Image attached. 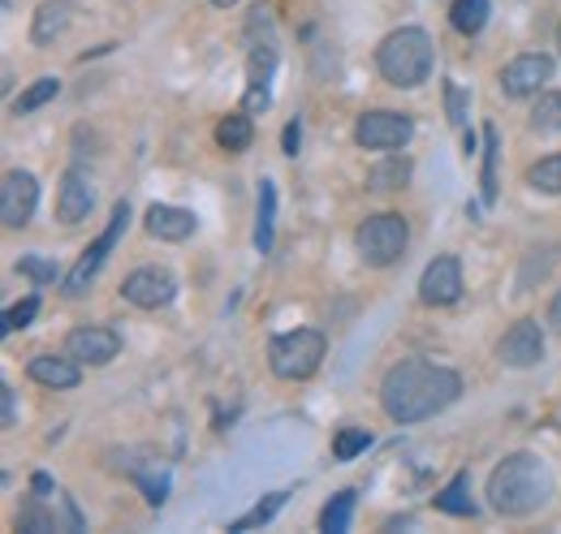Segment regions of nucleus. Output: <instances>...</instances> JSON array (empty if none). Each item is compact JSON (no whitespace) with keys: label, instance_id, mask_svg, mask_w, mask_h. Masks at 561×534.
<instances>
[{"label":"nucleus","instance_id":"nucleus-1","mask_svg":"<svg viewBox=\"0 0 561 534\" xmlns=\"http://www.w3.org/2000/svg\"><path fill=\"white\" fill-rule=\"evenodd\" d=\"M458 397H462V375L449 371V367H436L427 358H407V362L389 367L385 380H380V405L402 427L436 418Z\"/></svg>","mask_w":561,"mask_h":534},{"label":"nucleus","instance_id":"nucleus-2","mask_svg":"<svg viewBox=\"0 0 561 534\" xmlns=\"http://www.w3.org/2000/svg\"><path fill=\"white\" fill-rule=\"evenodd\" d=\"M553 496V478L540 457L514 453L489 474V504L501 518H527Z\"/></svg>","mask_w":561,"mask_h":534},{"label":"nucleus","instance_id":"nucleus-3","mask_svg":"<svg viewBox=\"0 0 561 534\" xmlns=\"http://www.w3.org/2000/svg\"><path fill=\"white\" fill-rule=\"evenodd\" d=\"M376 69L389 86H402V91L423 86L432 73V35L423 26H402L385 35L376 48Z\"/></svg>","mask_w":561,"mask_h":534},{"label":"nucleus","instance_id":"nucleus-4","mask_svg":"<svg viewBox=\"0 0 561 534\" xmlns=\"http://www.w3.org/2000/svg\"><path fill=\"white\" fill-rule=\"evenodd\" d=\"M329 353V340L316 328H294L268 340V367L280 380H311Z\"/></svg>","mask_w":561,"mask_h":534},{"label":"nucleus","instance_id":"nucleus-5","mask_svg":"<svg viewBox=\"0 0 561 534\" xmlns=\"http://www.w3.org/2000/svg\"><path fill=\"white\" fill-rule=\"evenodd\" d=\"M407 242H411V229L398 211H380V216H367L358 229H354V246H358V259L367 267H389L407 255Z\"/></svg>","mask_w":561,"mask_h":534},{"label":"nucleus","instance_id":"nucleus-6","mask_svg":"<svg viewBox=\"0 0 561 534\" xmlns=\"http://www.w3.org/2000/svg\"><path fill=\"white\" fill-rule=\"evenodd\" d=\"M126 224H130V202H117V207H113L108 229H104V233L82 251V259L70 267V276H66V298H82V293L91 289V280L100 276V267H104V259H108V251L122 242Z\"/></svg>","mask_w":561,"mask_h":534},{"label":"nucleus","instance_id":"nucleus-7","mask_svg":"<svg viewBox=\"0 0 561 534\" xmlns=\"http://www.w3.org/2000/svg\"><path fill=\"white\" fill-rule=\"evenodd\" d=\"M411 134H415V121L393 108H371L354 121V142L367 151H398L411 142Z\"/></svg>","mask_w":561,"mask_h":534},{"label":"nucleus","instance_id":"nucleus-8","mask_svg":"<svg viewBox=\"0 0 561 534\" xmlns=\"http://www.w3.org/2000/svg\"><path fill=\"white\" fill-rule=\"evenodd\" d=\"M35 207H39V182H35V173L9 169L4 182H0V220H4V229L31 224Z\"/></svg>","mask_w":561,"mask_h":534},{"label":"nucleus","instance_id":"nucleus-9","mask_svg":"<svg viewBox=\"0 0 561 534\" xmlns=\"http://www.w3.org/2000/svg\"><path fill=\"white\" fill-rule=\"evenodd\" d=\"M545 82H553V57H545V53H523V57H514L510 66L501 69V95L505 100L540 95Z\"/></svg>","mask_w":561,"mask_h":534},{"label":"nucleus","instance_id":"nucleus-10","mask_svg":"<svg viewBox=\"0 0 561 534\" xmlns=\"http://www.w3.org/2000/svg\"><path fill=\"white\" fill-rule=\"evenodd\" d=\"M122 298L130 306H139V311H160V306H169L178 298V280L164 267H135L126 276V285H122Z\"/></svg>","mask_w":561,"mask_h":534},{"label":"nucleus","instance_id":"nucleus-11","mask_svg":"<svg viewBox=\"0 0 561 534\" xmlns=\"http://www.w3.org/2000/svg\"><path fill=\"white\" fill-rule=\"evenodd\" d=\"M462 298V264L458 255H436L420 276L423 306H454Z\"/></svg>","mask_w":561,"mask_h":534},{"label":"nucleus","instance_id":"nucleus-12","mask_svg":"<svg viewBox=\"0 0 561 534\" xmlns=\"http://www.w3.org/2000/svg\"><path fill=\"white\" fill-rule=\"evenodd\" d=\"M66 353L78 358L82 367H108L122 353V336L104 328V324H82L66 336Z\"/></svg>","mask_w":561,"mask_h":534},{"label":"nucleus","instance_id":"nucleus-13","mask_svg":"<svg viewBox=\"0 0 561 534\" xmlns=\"http://www.w3.org/2000/svg\"><path fill=\"white\" fill-rule=\"evenodd\" d=\"M496 358L505 362V367H536L540 358H545V328H540V320H518V324H510L505 336H501V345H496Z\"/></svg>","mask_w":561,"mask_h":534},{"label":"nucleus","instance_id":"nucleus-14","mask_svg":"<svg viewBox=\"0 0 561 534\" xmlns=\"http://www.w3.org/2000/svg\"><path fill=\"white\" fill-rule=\"evenodd\" d=\"M91 207H95V186H91V177H87L82 169H70V173L61 177V186H57V220H61V224H78V220L91 216Z\"/></svg>","mask_w":561,"mask_h":534},{"label":"nucleus","instance_id":"nucleus-15","mask_svg":"<svg viewBox=\"0 0 561 534\" xmlns=\"http://www.w3.org/2000/svg\"><path fill=\"white\" fill-rule=\"evenodd\" d=\"M142 224H147V233H151L156 242H186V237L199 229L195 211H186V207H169V202H151Z\"/></svg>","mask_w":561,"mask_h":534},{"label":"nucleus","instance_id":"nucleus-16","mask_svg":"<svg viewBox=\"0 0 561 534\" xmlns=\"http://www.w3.org/2000/svg\"><path fill=\"white\" fill-rule=\"evenodd\" d=\"M26 375L35 380V384H44V388H78V380H82V362L70 358V353H39V358H31L26 362Z\"/></svg>","mask_w":561,"mask_h":534},{"label":"nucleus","instance_id":"nucleus-17","mask_svg":"<svg viewBox=\"0 0 561 534\" xmlns=\"http://www.w3.org/2000/svg\"><path fill=\"white\" fill-rule=\"evenodd\" d=\"M73 22V0H44L31 18V44H57Z\"/></svg>","mask_w":561,"mask_h":534},{"label":"nucleus","instance_id":"nucleus-18","mask_svg":"<svg viewBox=\"0 0 561 534\" xmlns=\"http://www.w3.org/2000/svg\"><path fill=\"white\" fill-rule=\"evenodd\" d=\"M407 182H411V160L407 155H385L380 164L367 169V190H376V195H393Z\"/></svg>","mask_w":561,"mask_h":534},{"label":"nucleus","instance_id":"nucleus-19","mask_svg":"<svg viewBox=\"0 0 561 534\" xmlns=\"http://www.w3.org/2000/svg\"><path fill=\"white\" fill-rule=\"evenodd\" d=\"M436 509L449 513V518H476V500H471V474H454L449 487L436 491Z\"/></svg>","mask_w":561,"mask_h":534},{"label":"nucleus","instance_id":"nucleus-20","mask_svg":"<svg viewBox=\"0 0 561 534\" xmlns=\"http://www.w3.org/2000/svg\"><path fill=\"white\" fill-rule=\"evenodd\" d=\"M273 229H277V186L260 182V211H255V251H273Z\"/></svg>","mask_w":561,"mask_h":534},{"label":"nucleus","instance_id":"nucleus-21","mask_svg":"<svg viewBox=\"0 0 561 534\" xmlns=\"http://www.w3.org/2000/svg\"><path fill=\"white\" fill-rule=\"evenodd\" d=\"M216 142H220V151H229V155L247 151V147L255 142L251 113H229V117H220V126H216Z\"/></svg>","mask_w":561,"mask_h":534},{"label":"nucleus","instance_id":"nucleus-22","mask_svg":"<svg viewBox=\"0 0 561 534\" xmlns=\"http://www.w3.org/2000/svg\"><path fill=\"white\" fill-rule=\"evenodd\" d=\"M489 13H492L489 0H454L449 4V22H454L458 35H480L489 26Z\"/></svg>","mask_w":561,"mask_h":534},{"label":"nucleus","instance_id":"nucleus-23","mask_svg":"<svg viewBox=\"0 0 561 534\" xmlns=\"http://www.w3.org/2000/svg\"><path fill=\"white\" fill-rule=\"evenodd\" d=\"M351 518H354V491H337V496L324 504V513H320V531L324 534L351 531Z\"/></svg>","mask_w":561,"mask_h":534},{"label":"nucleus","instance_id":"nucleus-24","mask_svg":"<svg viewBox=\"0 0 561 534\" xmlns=\"http://www.w3.org/2000/svg\"><path fill=\"white\" fill-rule=\"evenodd\" d=\"M527 186L540 190V195H561V151L558 155H545L527 169Z\"/></svg>","mask_w":561,"mask_h":534},{"label":"nucleus","instance_id":"nucleus-25","mask_svg":"<svg viewBox=\"0 0 561 534\" xmlns=\"http://www.w3.org/2000/svg\"><path fill=\"white\" fill-rule=\"evenodd\" d=\"M57 91H61V82H57V78H35V82L13 100V113H18V117H26V113L44 108L48 100H57Z\"/></svg>","mask_w":561,"mask_h":534},{"label":"nucleus","instance_id":"nucleus-26","mask_svg":"<svg viewBox=\"0 0 561 534\" xmlns=\"http://www.w3.org/2000/svg\"><path fill=\"white\" fill-rule=\"evenodd\" d=\"M280 504H285V491H273V496H268V500H260L251 513L233 518V522H229V531L247 534V531H255V526H268V522H273V518L280 513Z\"/></svg>","mask_w":561,"mask_h":534},{"label":"nucleus","instance_id":"nucleus-27","mask_svg":"<svg viewBox=\"0 0 561 534\" xmlns=\"http://www.w3.org/2000/svg\"><path fill=\"white\" fill-rule=\"evenodd\" d=\"M531 130L558 134L561 130V91H540L536 108H531Z\"/></svg>","mask_w":561,"mask_h":534},{"label":"nucleus","instance_id":"nucleus-28","mask_svg":"<svg viewBox=\"0 0 561 534\" xmlns=\"http://www.w3.org/2000/svg\"><path fill=\"white\" fill-rule=\"evenodd\" d=\"M18 531H31V534H44V531H61V513L57 509H44V504H22L18 509Z\"/></svg>","mask_w":561,"mask_h":534},{"label":"nucleus","instance_id":"nucleus-29","mask_svg":"<svg viewBox=\"0 0 561 534\" xmlns=\"http://www.w3.org/2000/svg\"><path fill=\"white\" fill-rule=\"evenodd\" d=\"M367 444H371V431L367 427H342L333 436V457L337 462H354L358 453H367Z\"/></svg>","mask_w":561,"mask_h":534},{"label":"nucleus","instance_id":"nucleus-30","mask_svg":"<svg viewBox=\"0 0 561 534\" xmlns=\"http://www.w3.org/2000/svg\"><path fill=\"white\" fill-rule=\"evenodd\" d=\"M480 186H484V202H496V130H484V177H480Z\"/></svg>","mask_w":561,"mask_h":534},{"label":"nucleus","instance_id":"nucleus-31","mask_svg":"<svg viewBox=\"0 0 561 534\" xmlns=\"http://www.w3.org/2000/svg\"><path fill=\"white\" fill-rule=\"evenodd\" d=\"M39 315V298H26L18 306L4 311V333H18V328H31V320Z\"/></svg>","mask_w":561,"mask_h":534},{"label":"nucleus","instance_id":"nucleus-32","mask_svg":"<svg viewBox=\"0 0 561 534\" xmlns=\"http://www.w3.org/2000/svg\"><path fill=\"white\" fill-rule=\"evenodd\" d=\"M18 271H22V276H31L35 285H48V280H57V267L48 264V259H39V255H22Z\"/></svg>","mask_w":561,"mask_h":534},{"label":"nucleus","instance_id":"nucleus-33","mask_svg":"<svg viewBox=\"0 0 561 534\" xmlns=\"http://www.w3.org/2000/svg\"><path fill=\"white\" fill-rule=\"evenodd\" d=\"M445 104H449V121L462 126L467 121V100H462V86L458 82H445Z\"/></svg>","mask_w":561,"mask_h":534},{"label":"nucleus","instance_id":"nucleus-34","mask_svg":"<svg viewBox=\"0 0 561 534\" xmlns=\"http://www.w3.org/2000/svg\"><path fill=\"white\" fill-rule=\"evenodd\" d=\"M298 142H302V126H298V121H289L285 134H280V151H285V155H298Z\"/></svg>","mask_w":561,"mask_h":534},{"label":"nucleus","instance_id":"nucleus-35","mask_svg":"<svg viewBox=\"0 0 561 534\" xmlns=\"http://www.w3.org/2000/svg\"><path fill=\"white\" fill-rule=\"evenodd\" d=\"M0 405H4V427H18V393L9 384L0 388Z\"/></svg>","mask_w":561,"mask_h":534},{"label":"nucleus","instance_id":"nucleus-36","mask_svg":"<svg viewBox=\"0 0 561 534\" xmlns=\"http://www.w3.org/2000/svg\"><path fill=\"white\" fill-rule=\"evenodd\" d=\"M549 328L561 333V289L553 293V302H549Z\"/></svg>","mask_w":561,"mask_h":534},{"label":"nucleus","instance_id":"nucleus-37","mask_svg":"<svg viewBox=\"0 0 561 534\" xmlns=\"http://www.w3.org/2000/svg\"><path fill=\"white\" fill-rule=\"evenodd\" d=\"M31 487H35L39 496H53V478H48V474H35V478H31Z\"/></svg>","mask_w":561,"mask_h":534},{"label":"nucleus","instance_id":"nucleus-38","mask_svg":"<svg viewBox=\"0 0 561 534\" xmlns=\"http://www.w3.org/2000/svg\"><path fill=\"white\" fill-rule=\"evenodd\" d=\"M211 4H216V9H229V4H238V0H211Z\"/></svg>","mask_w":561,"mask_h":534},{"label":"nucleus","instance_id":"nucleus-39","mask_svg":"<svg viewBox=\"0 0 561 534\" xmlns=\"http://www.w3.org/2000/svg\"><path fill=\"white\" fill-rule=\"evenodd\" d=\"M558 48H561V26H558Z\"/></svg>","mask_w":561,"mask_h":534}]
</instances>
